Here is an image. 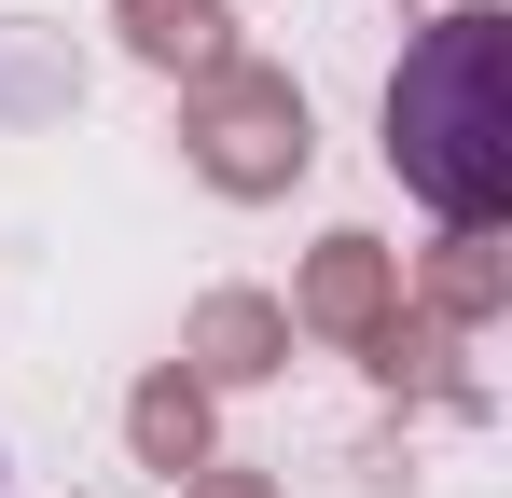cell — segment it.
Returning a JSON list of instances; mask_svg holds the SVG:
<instances>
[{
  "mask_svg": "<svg viewBox=\"0 0 512 498\" xmlns=\"http://www.w3.org/2000/svg\"><path fill=\"white\" fill-rule=\"evenodd\" d=\"M388 166H402V194L443 208V236H499L512 208V28L499 14H443L416 28V56L388 83Z\"/></svg>",
  "mask_w": 512,
  "mask_h": 498,
  "instance_id": "cell-1",
  "label": "cell"
},
{
  "mask_svg": "<svg viewBox=\"0 0 512 498\" xmlns=\"http://www.w3.org/2000/svg\"><path fill=\"white\" fill-rule=\"evenodd\" d=\"M180 153H194L208 194H291L305 153H319V139H305V83H291V70H250V56L208 70L194 111H180Z\"/></svg>",
  "mask_w": 512,
  "mask_h": 498,
  "instance_id": "cell-2",
  "label": "cell"
},
{
  "mask_svg": "<svg viewBox=\"0 0 512 498\" xmlns=\"http://www.w3.org/2000/svg\"><path fill=\"white\" fill-rule=\"evenodd\" d=\"M388 305H402V277H388V249H374V236H319L305 291H291V319H305V332H333V346H360Z\"/></svg>",
  "mask_w": 512,
  "mask_h": 498,
  "instance_id": "cell-3",
  "label": "cell"
},
{
  "mask_svg": "<svg viewBox=\"0 0 512 498\" xmlns=\"http://www.w3.org/2000/svg\"><path fill=\"white\" fill-rule=\"evenodd\" d=\"M291 360V305H263V291H208L194 305V388H263Z\"/></svg>",
  "mask_w": 512,
  "mask_h": 498,
  "instance_id": "cell-4",
  "label": "cell"
},
{
  "mask_svg": "<svg viewBox=\"0 0 512 498\" xmlns=\"http://www.w3.org/2000/svg\"><path fill=\"white\" fill-rule=\"evenodd\" d=\"M111 28H125L153 70H180V83L236 70V14H222V0H111Z\"/></svg>",
  "mask_w": 512,
  "mask_h": 498,
  "instance_id": "cell-5",
  "label": "cell"
},
{
  "mask_svg": "<svg viewBox=\"0 0 512 498\" xmlns=\"http://www.w3.org/2000/svg\"><path fill=\"white\" fill-rule=\"evenodd\" d=\"M125 443H139V471H208V388H194V374H139V402H125Z\"/></svg>",
  "mask_w": 512,
  "mask_h": 498,
  "instance_id": "cell-6",
  "label": "cell"
},
{
  "mask_svg": "<svg viewBox=\"0 0 512 498\" xmlns=\"http://www.w3.org/2000/svg\"><path fill=\"white\" fill-rule=\"evenodd\" d=\"M512 305V249L499 236H443L429 249V319H499Z\"/></svg>",
  "mask_w": 512,
  "mask_h": 498,
  "instance_id": "cell-7",
  "label": "cell"
},
{
  "mask_svg": "<svg viewBox=\"0 0 512 498\" xmlns=\"http://www.w3.org/2000/svg\"><path fill=\"white\" fill-rule=\"evenodd\" d=\"M443 332H457V319H402V305H388V319L360 332V360H374V374H388V388H443V360H457V346H443Z\"/></svg>",
  "mask_w": 512,
  "mask_h": 498,
  "instance_id": "cell-8",
  "label": "cell"
},
{
  "mask_svg": "<svg viewBox=\"0 0 512 498\" xmlns=\"http://www.w3.org/2000/svg\"><path fill=\"white\" fill-rule=\"evenodd\" d=\"M180 498H277L263 471H180Z\"/></svg>",
  "mask_w": 512,
  "mask_h": 498,
  "instance_id": "cell-9",
  "label": "cell"
}]
</instances>
